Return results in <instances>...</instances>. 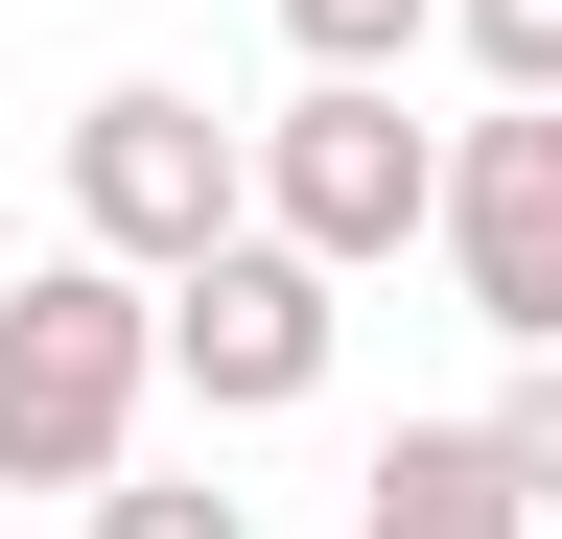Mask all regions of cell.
I'll use <instances>...</instances> for the list:
<instances>
[{"label": "cell", "mask_w": 562, "mask_h": 539, "mask_svg": "<svg viewBox=\"0 0 562 539\" xmlns=\"http://www.w3.org/2000/svg\"><path fill=\"white\" fill-rule=\"evenodd\" d=\"M70 235H94V258H140V282H188V258H235V235H258V142H235L211 94L117 71L94 117H70Z\"/></svg>", "instance_id": "7a4b0ae2"}, {"label": "cell", "mask_w": 562, "mask_h": 539, "mask_svg": "<svg viewBox=\"0 0 562 539\" xmlns=\"http://www.w3.org/2000/svg\"><path fill=\"white\" fill-rule=\"evenodd\" d=\"M328 282H351V258H305V235L188 258V282H165V375L211 398V423H281V398H328Z\"/></svg>", "instance_id": "5b68a950"}, {"label": "cell", "mask_w": 562, "mask_h": 539, "mask_svg": "<svg viewBox=\"0 0 562 539\" xmlns=\"http://www.w3.org/2000/svg\"><path fill=\"white\" fill-rule=\"evenodd\" d=\"M94 539H258V516L211 493V469H117V493H94Z\"/></svg>", "instance_id": "ba28073f"}, {"label": "cell", "mask_w": 562, "mask_h": 539, "mask_svg": "<svg viewBox=\"0 0 562 539\" xmlns=\"http://www.w3.org/2000/svg\"><path fill=\"white\" fill-rule=\"evenodd\" d=\"M351 539H539V493H516L492 423H398L375 469H351Z\"/></svg>", "instance_id": "8992f818"}, {"label": "cell", "mask_w": 562, "mask_h": 539, "mask_svg": "<svg viewBox=\"0 0 562 539\" xmlns=\"http://www.w3.org/2000/svg\"><path fill=\"white\" fill-rule=\"evenodd\" d=\"M446 282L492 352H562V94H492L446 142Z\"/></svg>", "instance_id": "277c9868"}, {"label": "cell", "mask_w": 562, "mask_h": 539, "mask_svg": "<svg viewBox=\"0 0 562 539\" xmlns=\"http://www.w3.org/2000/svg\"><path fill=\"white\" fill-rule=\"evenodd\" d=\"M446 24H469V71H492V94H562V0H446Z\"/></svg>", "instance_id": "9c48e42d"}, {"label": "cell", "mask_w": 562, "mask_h": 539, "mask_svg": "<svg viewBox=\"0 0 562 539\" xmlns=\"http://www.w3.org/2000/svg\"><path fill=\"white\" fill-rule=\"evenodd\" d=\"M422 24H446V0H281V47H305V71H398Z\"/></svg>", "instance_id": "52a82bcc"}, {"label": "cell", "mask_w": 562, "mask_h": 539, "mask_svg": "<svg viewBox=\"0 0 562 539\" xmlns=\"http://www.w3.org/2000/svg\"><path fill=\"white\" fill-rule=\"evenodd\" d=\"M492 446H516V493L562 516V352H516V375H492Z\"/></svg>", "instance_id": "30bf717a"}, {"label": "cell", "mask_w": 562, "mask_h": 539, "mask_svg": "<svg viewBox=\"0 0 562 539\" xmlns=\"http://www.w3.org/2000/svg\"><path fill=\"white\" fill-rule=\"evenodd\" d=\"M140 375H165V282L140 258H24L0 282V493H117L140 469Z\"/></svg>", "instance_id": "6da1fadb"}, {"label": "cell", "mask_w": 562, "mask_h": 539, "mask_svg": "<svg viewBox=\"0 0 562 539\" xmlns=\"http://www.w3.org/2000/svg\"><path fill=\"white\" fill-rule=\"evenodd\" d=\"M258 235H305V258H398V235H446V142L398 117V71H305L258 117Z\"/></svg>", "instance_id": "3957f363"}]
</instances>
